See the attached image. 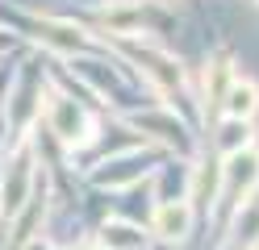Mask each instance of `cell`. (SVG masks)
<instances>
[{"mask_svg": "<svg viewBox=\"0 0 259 250\" xmlns=\"http://www.w3.org/2000/svg\"><path fill=\"white\" fill-rule=\"evenodd\" d=\"M222 133H226V138H222V150H238V146L251 142V125H247V121H230Z\"/></svg>", "mask_w": 259, "mask_h": 250, "instance_id": "3", "label": "cell"}, {"mask_svg": "<svg viewBox=\"0 0 259 250\" xmlns=\"http://www.w3.org/2000/svg\"><path fill=\"white\" fill-rule=\"evenodd\" d=\"M188 225H192V209L188 205H163L155 213V233H163L167 242H184L188 238Z\"/></svg>", "mask_w": 259, "mask_h": 250, "instance_id": "1", "label": "cell"}, {"mask_svg": "<svg viewBox=\"0 0 259 250\" xmlns=\"http://www.w3.org/2000/svg\"><path fill=\"white\" fill-rule=\"evenodd\" d=\"M255 109H259V88L255 83H234L230 92H226V113L234 117V121H251L255 117Z\"/></svg>", "mask_w": 259, "mask_h": 250, "instance_id": "2", "label": "cell"}]
</instances>
